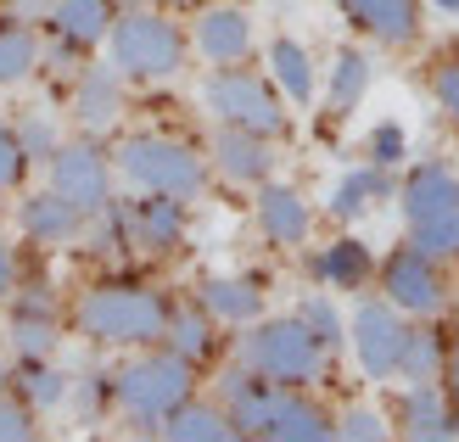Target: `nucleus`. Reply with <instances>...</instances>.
I'll use <instances>...</instances> for the list:
<instances>
[{"label": "nucleus", "mask_w": 459, "mask_h": 442, "mask_svg": "<svg viewBox=\"0 0 459 442\" xmlns=\"http://www.w3.org/2000/svg\"><path fill=\"white\" fill-rule=\"evenodd\" d=\"M51 22H56V34L67 39V45H101L107 34H112V0H56V12H51Z\"/></svg>", "instance_id": "nucleus-21"}, {"label": "nucleus", "mask_w": 459, "mask_h": 442, "mask_svg": "<svg viewBox=\"0 0 459 442\" xmlns=\"http://www.w3.org/2000/svg\"><path fill=\"white\" fill-rule=\"evenodd\" d=\"M336 431H342V437H364V442H376V437H386V420H381L376 409H348Z\"/></svg>", "instance_id": "nucleus-39"}, {"label": "nucleus", "mask_w": 459, "mask_h": 442, "mask_svg": "<svg viewBox=\"0 0 459 442\" xmlns=\"http://www.w3.org/2000/svg\"><path fill=\"white\" fill-rule=\"evenodd\" d=\"M308 269L319 274V281H331V286L359 291V286H364V274H370V252H364L359 241H336V247L319 252V258H308Z\"/></svg>", "instance_id": "nucleus-25"}, {"label": "nucleus", "mask_w": 459, "mask_h": 442, "mask_svg": "<svg viewBox=\"0 0 459 442\" xmlns=\"http://www.w3.org/2000/svg\"><path fill=\"white\" fill-rule=\"evenodd\" d=\"M124 6H129V12H141V6H146V0H124Z\"/></svg>", "instance_id": "nucleus-45"}, {"label": "nucleus", "mask_w": 459, "mask_h": 442, "mask_svg": "<svg viewBox=\"0 0 459 442\" xmlns=\"http://www.w3.org/2000/svg\"><path fill=\"white\" fill-rule=\"evenodd\" d=\"M398 196H403L409 224H420V219L454 213V207H459V179L443 169V162H420V169H409V179H403Z\"/></svg>", "instance_id": "nucleus-12"}, {"label": "nucleus", "mask_w": 459, "mask_h": 442, "mask_svg": "<svg viewBox=\"0 0 459 442\" xmlns=\"http://www.w3.org/2000/svg\"><path fill=\"white\" fill-rule=\"evenodd\" d=\"M431 90H437V101H443L448 118H459V62H443L437 79H431Z\"/></svg>", "instance_id": "nucleus-40"}, {"label": "nucleus", "mask_w": 459, "mask_h": 442, "mask_svg": "<svg viewBox=\"0 0 459 442\" xmlns=\"http://www.w3.org/2000/svg\"><path fill=\"white\" fill-rule=\"evenodd\" d=\"M264 437H274V442H325V437H336V426L325 420V409H319V403L297 398V392H281L274 409H269Z\"/></svg>", "instance_id": "nucleus-15"}, {"label": "nucleus", "mask_w": 459, "mask_h": 442, "mask_svg": "<svg viewBox=\"0 0 459 442\" xmlns=\"http://www.w3.org/2000/svg\"><path fill=\"white\" fill-rule=\"evenodd\" d=\"M342 12L359 17L381 45H403V39H415V29H420V6H415V0H342Z\"/></svg>", "instance_id": "nucleus-17"}, {"label": "nucleus", "mask_w": 459, "mask_h": 442, "mask_svg": "<svg viewBox=\"0 0 459 442\" xmlns=\"http://www.w3.org/2000/svg\"><path fill=\"white\" fill-rule=\"evenodd\" d=\"M398 369H403V381H431L437 369H448V347L437 342V331H409Z\"/></svg>", "instance_id": "nucleus-28"}, {"label": "nucleus", "mask_w": 459, "mask_h": 442, "mask_svg": "<svg viewBox=\"0 0 459 442\" xmlns=\"http://www.w3.org/2000/svg\"><path fill=\"white\" fill-rule=\"evenodd\" d=\"M258 224H264V236L269 241H281V247H297L308 236V202L286 191V185H269V191L258 196Z\"/></svg>", "instance_id": "nucleus-20"}, {"label": "nucleus", "mask_w": 459, "mask_h": 442, "mask_svg": "<svg viewBox=\"0 0 459 442\" xmlns=\"http://www.w3.org/2000/svg\"><path fill=\"white\" fill-rule=\"evenodd\" d=\"M319 364H325V342H319L303 314L297 319H269L258 331L247 336V369H258L269 376L274 386H303L319 376Z\"/></svg>", "instance_id": "nucleus-3"}, {"label": "nucleus", "mask_w": 459, "mask_h": 442, "mask_svg": "<svg viewBox=\"0 0 459 442\" xmlns=\"http://www.w3.org/2000/svg\"><path fill=\"white\" fill-rule=\"evenodd\" d=\"M208 107L219 112V124L269 134V141L286 129V112L274 101V90L264 79H252V74H213L208 79Z\"/></svg>", "instance_id": "nucleus-6"}, {"label": "nucleus", "mask_w": 459, "mask_h": 442, "mask_svg": "<svg viewBox=\"0 0 459 442\" xmlns=\"http://www.w3.org/2000/svg\"><path fill=\"white\" fill-rule=\"evenodd\" d=\"M112 62L134 79H169L186 62V39H179L174 22H163L157 12H129L112 22Z\"/></svg>", "instance_id": "nucleus-4"}, {"label": "nucleus", "mask_w": 459, "mask_h": 442, "mask_svg": "<svg viewBox=\"0 0 459 442\" xmlns=\"http://www.w3.org/2000/svg\"><path fill=\"white\" fill-rule=\"evenodd\" d=\"M79 224H84V213L67 196H56V191H39V196H29L22 202V230H29L34 241H74L79 236Z\"/></svg>", "instance_id": "nucleus-19"}, {"label": "nucleus", "mask_w": 459, "mask_h": 442, "mask_svg": "<svg viewBox=\"0 0 459 442\" xmlns=\"http://www.w3.org/2000/svg\"><path fill=\"white\" fill-rule=\"evenodd\" d=\"M0 437H6V442L34 437V403L29 398H22V403H0Z\"/></svg>", "instance_id": "nucleus-37"}, {"label": "nucleus", "mask_w": 459, "mask_h": 442, "mask_svg": "<svg viewBox=\"0 0 459 442\" xmlns=\"http://www.w3.org/2000/svg\"><path fill=\"white\" fill-rule=\"evenodd\" d=\"M381 286L393 297V308L403 314H437L443 308V281H437V258L420 252L415 241L398 247L393 258L381 264Z\"/></svg>", "instance_id": "nucleus-8"}, {"label": "nucleus", "mask_w": 459, "mask_h": 442, "mask_svg": "<svg viewBox=\"0 0 459 442\" xmlns=\"http://www.w3.org/2000/svg\"><path fill=\"white\" fill-rule=\"evenodd\" d=\"M17 141H22V152H29V162H34V157H39V162L56 157V129L45 124V118H29V124L17 129Z\"/></svg>", "instance_id": "nucleus-36"}, {"label": "nucleus", "mask_w": 459, "mask_h": 442, "mask_svg": "<svg viewBox=\"0 0 459 442\" xmlns=\"http://www.w3.org/2000/svg\"><path fill=\"white\" fill-rule=\"evenodd\" d=\"M17 6H45V0H17Z\"/></svg>", "instance_id": "nucleus-46"}, {"label": "nucleus", "mask_w": 459, "mask_h": 442, "mask_svg": "<svg viewBox=\"0 0 459 442\" xmlns=\"http://www.w3.org/2000/svg\"><path fill=\"white\" fill-rule=\"evenodd\" d=\"M370 162H381V169L403 162V129H398V124H381V129L370 134Z\"/></svg>", "instance_id": "nucleus-38"}, {"label": "nucleus", "mask_w": 459, "mask_h": 442, "mask_svg": "<svg viewBox=\"0 0 459 442\" xmlns=\"http://www.w3.org/2000/svg\"><path fill=\"white\" fill-rule=\"evenodd\" d=\"M269 74H274V84H281L297 107L314 101V67H308V51L297 39H274L269 45Z\"/></svg>", "instance_id": "nucleus-24"}, {"label": "nucleus", "mask_w": 459, "mask_h": 442, "mask_svg": "<svg viewBox=\"0 0 459 442\" xmlns=\"http://www.w3.org/2000/svg\"><path fill=\"white\" fill-rule=\"evenodd\" d=\"M163 437L174 442H230V437H241L236 420H230V409H208V403H179L169 420H163Z\"/></svg>", "instance_id": "nucleus-22"}, {"label": "nucleus", "mask_w": 459, "mask_h": 442, "mask_svg": "<svg viewBox=\"0 0 459 442\" xmlns=\"http://www.w3.org/2000/svg\"><path fill=\"white\" fill-rule=\"evenodd\" d=\"M448 392H454V398H459V347H454V353H448Z\"/></svg>", "instance_id": "nucleus-42"}, {"label": "nucleus", "mask_w": 459, "mask_h": 442, "mask_svg": "<svg viewBox=\"0 0 459 442\" xmlns=\"http://www.w3.org/2000/svg\"><path fill=\"white\" fill-rule=\"evenodd\" d=\"M403 319L386 308V302H359V314H353V353L364 364V376H398V364H403Z\"/></svg>", "instance_id": "nucleus-9"}, {"label": "nucleus", "mask_w": 459, "mask_h": 442, "mask_svg": "<svg viewBox=\"0 0 459 442\" xmlns=\"http://www.w3.org/2000/svg\"><path fill=\"white\" fill-rule=\"evenodd\" d=\"M202 308H208L219 325H252L264 314V297L247 281H208L202 286Z\"/></svg>", "instance_id": "nucleus-23"}, {"label": "nucleus", "mask_w": 459, "mask_h": 442, "mask_svg": "<svg viewBox=\"0 0 459 442\" xmlns=\"http://www.w3.org/2000/svg\"><path fill=\"white\" fill-rule=\"evenodd\" d=\"M274 398H281V386H274L269 376H258V369L224 376V409H230V420H236V431H247V437H264Z\"/></svg>", "instance_id": "nucleus-11"}, {"label": "nucleus", "mask_w": 459, "mask_h": 442, "mask_svg": "<svg viewBox=\"0 0 459 442\" xmlns=\"http://www.w3.org/2000/svg\"><path fill=\"white\" fill-rule=\"evenodd\" d=\"M169 302L146 286H101L79 302V331L107 347H146L169 336Z\"/></svg>", "instance_id": "nucleus-1"}, {"label": "nucleus", "mask_w": 459, "mask_h": 442, "mask_svg": "<svg viewBox=\"0 0 459 442\" xmlns=\"http://www.w3.org/2000/svg\"><path fill=\"white\" fill-rule=\"evenodd\" d=\"M163 6H202V0H163Z\"/></svg>", "instance_id": "nucleus-44"}, {"label": "nucleus", "mask_w": 459, "mask_h": 442, "mask_svg": "<svg viewBox=\"0 0 459 442\" xmlns=\"http://www.w3.org/2000/svg\"><path fill=\"white\" fill-rule=\"evenodd\" d=\"M196 45H202V56L208 62H241L252 51V22L241 6H213V12H202L196 22Z\"/></svg>", "instance_id": "nucleus-13"}, {"label": "nucleus", "mask_w": 459, "mask_h": 442, "mask_svg": "<svg viewBox=\"0 0 459 442\" xmlns=\"http://www.w3.org/2000/svg\"><path fill=\"white\" fill-rule=\"evenodd\" d=\"M398 414H403V431L409 437H459V414L448 409V398L431 381H409Z\"/></svg>", "instance_id": "nucleus-16"}, {"label": "nucleus", "mask_w": 459, "mask_h": 442, "mask_svg": "<svg viewBox=\"0 0 459 442\" xmlns=\"http://www.w3.org/2000/svg\"><path fill=\"white\" fill-rule=\"evenodd\" d=\"M51 191L67 196L79 213H107L112 207V169L96 146H56L51 157Z\"/></svg>", "instance_id": "nucleus-7"}, {"label": "nucleus", "mask_w": 459, "mask_h": 442, "mask_svg": "<svg viewBox=\"0 0 459 442\" xmlns=\"http://www.w3.org/2000/svg\"><path fill=\"white\" fill-rule=\"evenodd\" d=\"M118 403L129 414H141V420H169V414L191 398V359L179 353H152V359H134L118 381Z\"/></svg>", "instance_id": "nucleus-5"}, {"label": "nucleus", "mask_w": 459, "mask_h": 442, "mask_svg": "<svg viewBox=\"0 0 459 442\" xmlns=\"http://www.w3.org/2000/svg\"><path fill=\"white\" fill-rule=\"evenodd\" d=\"M6 297H12V247L0 241V302H6Z\"/></svg>", "instance_id": "nucleus-41"}, {"label": "nucleus", "mask_w": 459, "mask_h": 442, "mask_svg": "<svg viewBox=\"0 0 459 442\" xmlns=\"http://www.w3.org/2000/svg\"><path fill=\"white\" fill-rule=\"evenodd\" d=\"M118 169L129 174V185L157 191V196H179V202L202 196V185H208L202 157L186 141H169V134H134V141H124Z\"/></svg>", "instance_id": "nucleus-2"}, {"label": "nucleus", "mask_w": 459, "mask_h": 442, "mask_svg": "<svg viewBox=\"0 0 459 442\" xmlns=\"http://www.w3.org/2000/svg\"><path fill=\"white\" fill-rule=\"evenodd\" d=\"M0 386H6V364H0Z\"/></svg>", "instance_id": "nucleus-47"}, {"label": "nucleus", "mask_w": 459, "mask_h": 442, "mask_svg": "<svg viewBox=\"0 0 459 442\" xmlns=\"http://www.w3.org/2000/svg\"><path fill=\"white\" fill-rule=\"evenodd\" d=\"M112 230L124 236V247L141 252H174L179 236H186V219H179V196H157L152 202H124L112 207Z\"/></svg>", "instance_id": "nucleus-10"}, {"label": "nucleus", "mask_w": 459, "mask_h": 442, "mask_svg": "<svg viewBox=\"0 0 459 442\" xmlns=\"http://www.w3.org/2000/svg\"><path fill=\"white\" fill-rule=\"evenodd\" d=\"M381 191H393L381 162H370V169H353V174L331 191V213H336V219H359L364 207H370V196H381Z\"/></svg>", "instance_id": "nucleus-27"}, {"label": "nucleus", "mask_w": 459, "mask_h": 442, "mask_svg": "<svg viewBox=\"0 0 459 442\" xmlns=\"http://www.w3.org/2000/svg\"><path fill=\"white\" fill-rule=\"evenodd\" d=\"M12 347L22 359H51V347H56V325L51 319H39V308H17V319H12Z\"/></svg>", "instance_id": "nucleus-31"}, {"label": "nucleus", "mask_w": 459, "mask_h": 442, "mask_svg": "<svg viewBox=\"0 0 459 442\" xmlns=\"http://www.w3.org/2000/svg\"><path fill=\"white\" fill-rule=\"evenodd\" d=\"M219 169L224 179H241V185H264L274 169V152H269V134H252V129H219Z\"/></svg>", "instance_id": "nucleus-14"}, {"label": "nucleus", "mask_w": 459, "mask_h": 442, "mask_svg": "<svg viewBox=\"0 0 459 442\" xmlns=\"http://www.w3.org/2000/svg\"><path fill=\"white\" fill-rule=\"evenodd\" d=\"M431 6H443V12H459V0H431Z\"/></svg>", "instance_id": "nucleus-43"}, {"label": "nucleus", "mask_w": 459, "mask_h": 442, "mask_svg": "<svg viewBox=\"0 0 459 442\" xmlns=\"http://www.w3.org/2000/svg\"><path fill=\"white\" fill-rule=\"evenodd\" d=\"M118 112H124V90H118V74H107V67H90V74L79 79V96H74V118L90 129V134H101L118 124Z\"/></svg>", "instance_id": "nucleus-18"}, {"label": "nucleus", "mask_w": 459, "mask_h": 442, "mask_svg": "<svg viewBox=\"0 0 459 442\" xmlns=\"http://www.w3.org/2000/svg\"><path fill=\"white\" fill-rule=\"evenodd\" d=\"M415 247L431 252V258H459V207L437 219H420L415 224Z\"/></svg>", "instance_id": "nucleus-32"}, {"label": "nucleus", "mask_w": 459, "mask_h": 442, "mask_svg": "<svg viewBox=\"0 0 459 442\" xmlns=\"http://www.w3.org/2000/svg\"><path fill=\"white\" fill-rule=\"evenodd\" d=\"M213 314L208 308H179V314H169V347H174V353L179 359H208L213 353Z\"/></svg>", "instance_id": "nucleus-26"}, {"label": "nucleus", "mask_w": 459, "mask_h": 442, "mask_svg": "<svg viewBox=\"0 0 459 442\" xmlns=\"http://www.w3.org/2000/svg\"><path fill=\"white\" fill-rule=\"evenodd\" d=\"M22 169H29V152H22L17 129L0 124V191H12V185L22 179Z\"/></svg>", "instance_id": "nucleus-34"}, {"label": "nucleus", "mask_w": 459, "mask_h": 442, "mask_svg": "<svg viewBox=\"0 0 459 442\" xmlns=\"http://www.w3.org/2000/svg\"><path fill=\"white\" fill-rule=\"evenodd\" d=\"M22 398H29L34 409H56L67 398V376H62V369H51L45 359H34V369L22 376Z\"/></svg>", "instance_id": "nucleus-33"}, {"label": "nucleus", "mask_w": 459, "mask_h": 442, "mask_svg": "<svg viewBox=\"0 0 459 442\" xmlns=\"http://www.w3.org/2000/svg\"><path fill=\"white\" fill-rule=\"evenodd\" d=\"M39 56V45L29 29H17V22H0V84H17L29 79V67Z\"/></svg>", "instance_id": "nucleus-30"}, {"label": "nucleus", "mask_w": 459, "mask_h": 442, "mask_svg": "<svg viewBox=\"0 0 459 442\" xmlns=\"http://www.w3.org/2000/svg\"><path fill=\"white\" fill-rule=\"evenodd\" d=\"M364 90H370V56L342 51L336 56V74H331V107L336 112H353L364 101Z\"/></svg>", "instance_id": "nucleus-29"}, {"label": "nucleus", "mask_w": 459, "mask_h": 442, "mask_svg": "<svg viewBox=\"0 0 459 442\" xmlns=\"http://www.w3.org/2000/svg\"><path fill=\"white\" fill-rule=\"evenodd\" d=\"M303 325H308V331L325 342V347L342 342V319H336V308H331L325 297H308V302H303Z\"/></svg>", "instance_id": "nucleus-35"}]
</instances>
